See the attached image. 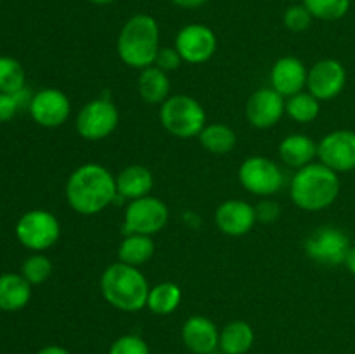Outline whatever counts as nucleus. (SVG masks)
Listing matches in <instances>:
<instances>
[{"mask_svg":"<svg viewBox=\"0 0 355 354\" xmlns=\"http://www.w3.org/2000/svg\"><path fill=\"white\" fill-rule=\"evenodd\" d=\"M116 177L101 163L76 167L66 183V200L80 215H96L116 201Z\"/></svg>","mask_w":355,"mask_h":354,"instance_id":"1","label":"nucleus"},{"mask_svg":"<svg viewBox=\"0 0 355 354\" xmlns=\"http://www.w3.org/2000/svg\"><path fill=\"white\" fill-rule=\"evenodd\" d=\"M338 194V174L321 162L302 167L291 177L290 196L293 203L305 212H319L331 207Z\"/></svg>","mask_w":355,"mask_h":354,"instance_id":"2","label":"nucleus"},{"mask_svg":"<svg viewBox=\"0 0 355 354\" xmlns=\"http://www.w3.org/2000/svg\"><path fill=\"white\" fill-rule=\"evenodd\" d=\"M149 285L139 267L114 262L101 274V294L104 301L123 312L141 311L148 304Z\"/></svg>","mask_w":355,"mask_h":354,"instance_id":"3","label":"nucleus"},{"mask_svg":"<svg viewBox=\"0 0 355 354\" xmlns=\"http://www.w3.org/2000/svg\"><path fill=\"white\" fill-rule=\"evenodd\" d=\"M159 49V26L149 14H135L121 26L116 52L128 68L144 69L153 66Z\"/></svg>","mask_w":355,"mask_h":354,"instance_id":"4","label":"nucleus"},{"mask_svg":"<svg viewBox=\"0 0 355 354\" xmlns=\"http://www.w3.org/2000/svg\"><path fill=\"white\" fill-rule=\"evenodd\" d=\"M159 121L168 134L179 139L198 137L207 125L205 108L187 94L170 96L159 106Z\"/></svg>","mask_w":355,"mask_h":354,"instance_id":"5","label":"nucleus"},{"mask_svg":"<svg viewBox=\"0 0 355 354\" xmlns=\"http://www.w3.org/2000/svg\"><path fill=\"white\" fill-rule=\"evenodd\" d=\"M168 207L159 198L142 196L128 201L123 215V235L153 236L162 231L168 222Z\"/></svg>","mask_w":355,"mask_h":354,"instance_id":"6","label":"nucleus"},{"mask_svg":"<svg viewBox=\"0 0 355 354\" xmlns=\"http://www.w3.org/2000/svg\"><path fill=\"white\" fill-rule=\"evenodd\" d=\"M118 121H120V111L116 104L107 97H97L89 101L78 111L75 128L80 137L85 141H103L116 130Z\"/></svg>","mask_w":355,"mask_h":354,"instance_id":"7","label":"nucleus"},{"mask_svg":"<svg viewBox=\"0 0 355 354\" xmlns=\"http://www.w3.org/2000/svg\"><path fill=\"white\" fill-rule=\"evenodd\" d=\"M241 186L257 196L269 198L284 186V174L276 162L266 156H250L238 170Z\"/></svg>","mask_w":355,"mask_h":354,"instance_id":"8","label":"nucleus"},{"mask_svg":"<svg viewBox=\"0 0 355 354\" xmlns=\"http://www.w3.org/2000/svg\"><path fill=\"white\" fill-rule=\"evenodd\" d=\"M350 246L352 245L345 231L335 226H322L314 229L304 243V250L309 259L321 266L345 264Z\"/></svg>","mask_w":355,"mask_h":354,"instance_id":"9","label":"nucleus"},{"mask_svg":"<svg viewBox=\"0 0 355 354\" xmlns=\"http://www.w3.org/2000/svg\"><path fill=\"white\" fill-rule=\"evenodd\" d=\"M61 235L58 217L47 210H30L17 221L16 236L26 248L44 252L55 245Z\"/></svg>","mask_w":355,"mask_h":354,"instance_id":"10","label":"nucleus"},{"mask_svg":"<svg viewBox=\"0 0 355 354\" xmlns=\"http://www.w3.org/2000/svg\"><path fill=\"white\" fill-rule=\"evenodd\" d=\"M175 49L182 61L189 65H203L217 51V37L207 24L191 23L180 28L177 33Z\"/></svg>","mask_w":355,"mask_h":354,"instance_id":"11","label":"nucleus"},{"mask_svg":"<svg viewBox=\"0 0 355 354\" xmlns=\"http://www.w3.org/2000/svg\"><path fill=\"white\" fill-rule=\"evenodd\" d=\"M318 158L322 165L338 172L355 169V132L333 130L326 134L318 144Z\"/></svg>","mask_w":355,"mask_h":354,"instance_id":"12","label":"nucleus"},{"mask_svg":"<svg viewBox=\"0 0 355 354\" xmlns=\"http://www.w3.org/2000/svg\"><path fill=\"white\" fill-rule=\"evenodd\" d=\"M347 83V71L336 59H321L307 75V90L319 101H329L340 96Z\"/></svg>","mask_w":355,"mask_h":354,"instance_id":"13","label":"nucleus"},{"mask_svg":"<svg viewBox=\"0 0 355 354\" xmlns=\"http://www.w3.org/2000/svg\"><path fill=\"white\" fill-rule=\"evenodd\" d=\"M246 120L255 128H270L286 113V97L272 87L259 89L246 101Z\"/></svg>","mask_w":355,"mask_h":354,"instance_id":"14","label":"nucleus"},{"mask_svg":"<svg viewBox=\"0 0 355 354\" xmlns=\"http://www.w3.org/2000/svg\"><path fill=\"white\" fill-rule=\"evenodd\" d=\"M30 115L38 125L55 128L68 120L71 113V103L68 96L59 89H42L33 94L30 103Z\"/></svg>","mask_w":355,"mask_h":354,"instance_id":"15","label":"nucleus"},{"mask_svg":"<svg viewBox=\"0 0 355 354\" xmlns=\"http://www.w3.org/2000/svg\"><path fill=\"white\" fill-rule=\"evenodd\" d=\"M215 224L224 233L225 236H239L248 235L257 222V212L253 205L245 200H225L215 210Z\"/></svg>","mask_w":355,"mask_h":354,"instance_id":"16","label":"nucleus"},{"mask_svg":"<svg viewBox=\"0 0 355 354\" xmlns=\"http://www.w3.org/2000/svg\"><path fill=\"white\" fill-rule=\"evenodd\" d=\"M220 332L210 318L194 314L182 325V342L193 354L217 353Z\"/></svg>","mask_w":355,"mask_h":354,"instance_id":"17","label":"nucleus"},{"mask_svg":"<svg viewBox=\"0 0 355 354\" xmlns=\"http://www.w3.org/2000/svg\"><path fill=\"white\" fill-rule=\"evenodd\" d=\"M307 68L295 56H284L270 69V87L281 96L290 97L307 87Z\"/></svg>","mask_w":355,"mask_h":354,"instance_id":"18","label":"nucleus"},{"mask_svg":"<svg viewBox=\"0 0 355 354\" xmlns=\"http://www.w3.org/2000/svg\"><path fill=\"white\" fill-rule=\"evenodd\" d=\"M153 172L144 165H128L116 176V198L125 200H137V198L148 196L153 189Z\"/></svg>","mask_w":355,"mask_h":354,"instance_id":"19","label":"nucleus"},{"mask_svg":"<svg viewBox=\"0 0 355 354\" xmlns=\"http://www.w3.org/2000/svg\"><path fill=\"white\" fill-rule=\"evenodd\" d=\"M279 158L284 165L298 170L318 158V144L305 134L286 135L279 142Z\"/></svg>","mask_w":355,"mask_h":354,"instance_id":"20","label":"nucleus"},{"mask_svg":"<svg viewBox=\"0 0 355 354\" xmlns=\"http://www.w3.org/2000/svg\"><path fill=\"white\" fill-rule=\"evenodd\" d=\"M137 90L142 101H146L148 104H163L170 97L168 73L155 65L141 69Z\"/></svg>","mask_w":355,"mask_h":354,"instance_id":"21","label":"nucleus"},{"mask_svg":"<svg viewBox=\"0 0 355 354\" xmlns=\"http://www.w3.org/2000/svg\"><path fill=\"white\" fill-rule=\"evenodd\" d=\"M31 285L23 274H0V309L2 311H19L30 302Z\"/></svg>","mask_w":355,"mask_h":354,"instance_id":"22","label":"nucleus"},{"mask_svg":"<svg viewBox=\"0 0 355 354\" xmlns=\"http://www.w3.org/2000/svg\"><path fill=\"white\" fill-rule=\"evenodd\" d=\"M253 342H255V332L252 325L238 319V321L227 323L222 328L218 347L222 354H246L252 349Z\"/></svg>","mask_w":355,"mask_h":354,"instance_id":"23","label":"nucleus"},{"mask_svg":"<svg viewBox=\"0 0 355 354\" xmlns=\"http://www.w3.org/2000/svg\"><path fill=\"white\" fill-rule=\"evenodd\" d=\"M155 255V242L153 236L146 235H125L118 245V260L128 266H142Z\"/></svg>","mask_w":355,"mask_h":354,"instance_id":"24","label":"nucleus"},{"mask_svg":"<svg viewBox=\"0 0 355 354\" xmlns=\"http://www.w3.org/2000/svg\"><path fill=\"white\" fill-rule=\"evenodd\" d=\"M182 301V290L173 281H162L149 288L148 304L146 307L158 316L172 314Z\"/></svg>","mask_w":355,"mask_h":354,"instance_id":"25","label":"nucleus"},{"mask_svg":"<svg viewBox=\"0 0 355 354\" xmlns=\"http://www.w3.org/2000/svg\"><path fill=\"white\" fill-rule=\"evenodd\" d=\"M198 137L201 146L214 155H227L234 149L238 141L236 132L225 124H207Z\"/></svg>","mask_w":355,"mask_h":354,"instance_id":"26","label":"nucleus"},{"mask_svg":"<svg viewBox=\"0 0 355 354\" xmlns=\"http://www.w3.org/2000/svg\"><path fill=\"white\" fill-rule=\"evenodd\" d=\"M321 111V101L315 99L311 92L295 94V96L286 97V115L295 120L297 124H311L319 117Z\"/></svg>","mask_w":355,"mask_h":354,"instance_id":"27","label":"nucleus"},{"mask_svg":"<svg viewBox=\"0 0 355 354\" xmlns=\"http://www.w3.org/2000/svg\"><path fill=\"white\" fill-rule=\"evenodd\" d=\"M24 69L19 61L0 56V92L16 94L24 89Z\"/></svg>","mask_w":355,"mask_h":354,"instance_id":"28","label":"nucleus"},{"mask_svg":"<svg viewBox=\"0 0 355 354\" xmlns=\"http://www.w3.org/2000/svg\"><path fill=\"white\" fill-rule=\"evenodd\" d=\"M312 17L321 21L342 19L350 9V0H304Z\"/></svg>","mask_w":355,"mask_h":354,"instance_id":"29","label":"nucleus"},{"mask_svg":"<svg viewBox=\"0 0 355 354\" xmlns=\"http://www.w3.org/2000/svg\"><path fill=\"white\" fill-rule=\"evenodd\" d=\"M21 274L30 285H40L51 278L52 262L49 260V257L42 255V253H35V255L28 257L24 260Z\"/></svg>","mask_w":355,"mask_h":354,"instance_id":"30","label":"nucleus"},{"mask_svg":"<svg viewBox=\"0 0 355 354\" xmlns=\"http://www.w3.org/2000/svg\"><path fill=\"white\" fill-rule=\"evenodd\" d=\"M31 99L33 96L26 87L16 94L0 92V121H9L10 118L16 117L17 111L23 108H30Z\"/></svg>","mask_w":355,"mask_h":354,"instance_id":"31","label":"nucleus"},{"mask_svg":"<svg viewBox=\"0 0 355 354\" xmlns=\"http://www.w3.org/2000/svg\"><path fill=\"white\" fill-rule=\"evenodd\" d=\"M312 14L309 12L307 7L304 3H293V6L288 7L284 10L283 23L284 26L290 31H295V33H300V31H305L312 23Z\"/></svg>","mask_w":355,"mask_h":354,"instance_id":"32","label":"nucleus"},{"mask_svg":"<svg viewBox=\"0 0 355 354\" xmlns=\"http://www.w3.org/2000/svg\"><path fill=\"white\" fill-rule=\"evenodd\" d=\"M110 354H151L146 340L139 335H123L114 340L110 347Z\"/></svg>","mask_w":355,"mask_h":354,"instance_id":"33","label":"nucleus"},{"mask_svg":"<svg viewBox=\"0 0 355 354\" xmlns=\"http://www.w3.org/2000/svg\"><path fill=\"white\" fill-rule=\"evenodd\" d=\"M180 65H182V58H180L179 51L175 47H162L158 51V54H156L155 66H158L163 71H173Z\"/></svg>","mask_w":355,"mask_h":354,"instance_id":"34","label":"nucleus"},{"mask_svg":"<svg viewBox=\"0 0 355 354\" xmlns=\"http://www.w3.org/2000/svg\"><path fill=\"white\" fill-rule=\"evenodd\" d=\"M255 212H257V221H262L266 222V224H270V222L277 221L281 214L279 205L272 200H267V198L257 205Z\"/></svg>","mask_w":355,"mask_h":354,"instance_id":"35","label":"nucleus"},{"mask_svg":"<svg viewBox=\"0 0 355 354\" xmlns=\"http://www.w3.org/2000/svg\"><path fill=\"white\" fill-rule=\"evenodd\" d=\"M175 6L184 7V9H196V7H201L203 3H207L208 0H172Z\"/></svg>","mask_w":355,"mask_h":354,"instance_id":"36","label":"nucleus"},{"mask_svg":"<svg viewBox=\"0 0 355 354\" xmlns=\"http://www.w3.org/2000/svg\"><path fill=\"white\" fill-rule=\"evenodd\" d=\"M37 354H71V353L61 346H47V347H42Z\"/></svg>","mask_w":355,"mask_h":354,"instance_id":"37","label":"nucleus"},{"mask_svg":"<svg viewBox=\"0 0 355 354\" xmlns=\"http://www.w3.org/2000/svg\"><path fill=\"white\" fill-rule=\"evenodd\" d=\"M345 266L347 269L355 276V246H350L349 253H347V259H345Z\"/></svg>","mask_w":355,"mask_h":354,"instance_id":"38","label":"nucleus"},{"mask_svg":"<svg viewBox=\"0 0 355 354\" xmlns=\"http://www.w3.org/2000/svg\"><path fill=\"white\" fill-rule=\"evenodd\" d=\"M90 3H96V6H107V3L114 2V0H89Z\"/></svg>","mask_w":355,"mask_h":354,"instance_id":"39","label":"nucleus"},{"mask_svg":"<svg viewBox=\"0 0 355 354\" xmlns=\"http://www.w3.org/2000/svg\"><path fill=\"white\" fill-rule=\"evenodd\" d=\"M290 2H298V0H290Z\"/></svg>","mask_w":355,"mask_h":354,"instance_id":"40","label":"nucleus"},{"mask_svg":"<svg viewBox=\"0 0 355 354\" xmlns=\"http://www.w3.org/2000/svg\"><path fill=\"white\" fill-rule=\"evenodd\" d=\"M211 354H222V353H211Z\"/></svg>","mask_w":355,"mask_h":354,"instance_id":"41","label":"nucleus"}]
</instances>
